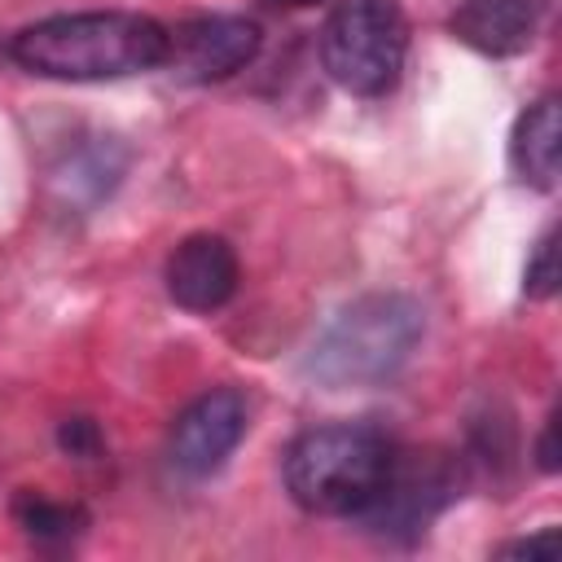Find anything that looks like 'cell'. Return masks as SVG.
Segmentation results:
<instances>
[{
    "label": "cell",
    "instance_id": "1",
    "mask_svg": "<svg viewBox=\"0 0 562 562\" xmlns=\"http://www.w3.org/2000/svg\"><path fill=\"white\" fill-rule=\"evenodd\" d=\"M9 57L22 70L61 83L127 79L140 70H158L167 61V26L123 9L57 13L22 26L9 40Z\"/></svg>",
    "mask_w": 562,
    "mask_h": 562
},
{
    "label": "cell",
    "instance_id": "2",
    "mask_svg": "<svg viewBox=\"0 0 562 562\" xmlns=\"http://www.w3.org/2000/svg\"><path fill=\"white\" fill-rule=\"evenodd\" d=\"M426 334V312L413 294L378 290L360 294L334 312V321L316 334L303 373L325 391H364L386 386Z\"/></svg>",
    "mask_w": 562,
    "mask_h": 562
},
{
    "label": "cell",
    "instance_id": "3",
    "mask_svg": "<svg viewBox=\"0 0 562 562\" xmlns=\"http://www.w3.org/2000/svg\"><path fill=\"white\" fill-rule=\"evenodd\" d=\"M395 443L364 422H329L303 430L285 457H281V479L285 492L299 509L321 514V518H360L391 465H395Z\"/></svg>",
    "mask_w": 562,
    "mask_h": 562
},
{
    "label": "cell",
    "instance_id": "4",
    "mask_svg": "<svg viewBox=\"0 0 562 562\" xmlns=\"http://www.w3.org/2000/svg\"><path fill=\"white\" fill-rule=\"evenodd\" d=\"M408 57L400 0H338L321 26V66L351 97H386Z\"/></svg>",
    "mask_w": 562,
    "mask_h": 562
},
{
    "label": "cell",
    "instance_id": "5",
    "mask_svg": "<svg viewBox=\"0 0 562 562\" xmlns=\"http://www.w3.org/2000/svg\"><path fill=\"white\" fill-rule=\"evenodd\" d=\"M457 465L448 457H422V452H395V465L378 492V501L356 518L364 531L382 540L413 544L426 536V527L448 509L457 496Z\"/></svg>",
    "mask_w": 562,
    "mask_h": 562
},
{
    "label": "cell",
    "instance_id": "6",
    "mask_svg": "<svg viewBox=\"0 0 562 562\" xmlns=\"http://www.w3.org/2000/svg\"><path fill=\"white\" fill-rule=\"evenodd\" d=\"M246 426H250L246 395L237 386H215L180 408L167 435V457L184 479H206L237 452Z\"/></svg>",
    "mask_w": 562,
    "mask_h": 562
},
{
    "label": "cell",
    "instance_id": "7",
    "mask_svg": "<svg viewBox=\"0 0 562 562\" xmlns=\"http://www.w3.org/2000/svg\"><path fill=\"white\" fill-rule=\"evenodd\" d=\"M259 22L237 13H202L167 26V61L189 83H220L259 57Z\"/></svg>",
    "mask_w": 562,
    "mask_h": 562
},
{
    "label": "cell",
    "instance_id": "8",
    "mask_svg": "<svg viewBox=\"0 0 562 562\" xmlns=\"http://www.w3.org/2000/svg\"><path fill=\"white\" fill-rule=\"evenodd\" d=\"M237 255L233 246L220 237V233H193L184 237L171 255H167V268H162V281H167V294L176 307L184 312H220L233 294H237Z\"/></svg>",
    "mask_w": 562,
    "mask_h": 562
},
{
    "label": "cell",
    "instance_id": "9",
    "mask_svg": "<svg viewBox=\"0 0 562 562\" xmlns=\"http://www.w3.org/2000/svg\"><path fill=\"white\" fill-rule=\"evenodd\" d=\"M544 0H461L448 31L483 57H518L540 31Z\"/></svg>",
    "mask_w": 562,
    "mask_h": 562
},
{
    "label": "cell",
    "instance_id": "10",
    "mask_svg": "<svg viewBox=\"0 0 562 562\" xmlns=\"http://www.w3.org/2000/svg\"><path fill=\"white\" fill-rule=\"evenodd\" d=\"M509 162H514L518 180H527L531 189H553L558 184V167H562L558 97H540L518 114L514 136H509Z\"/></svg>",
    "mask_w": 562,
    "mask_h": 562
},
{
    "label": "cell",
    "instance_id": "11",
    "mask_svg": "<svg viewBox=\"0 0 562 562\" xmlns=\"http://www.w3.org/2000/svg\"><path fill=\"white\" fill-rule=\"evenodd\" d=\"M13 514H18V527L31 540H40V544H66V540H75L88 527V514L79 505L48 501L40 492H22L18 505H13Z\"/></svg>",
    "mask_w": 562,
    "mask_h": 562
},
{
    "label": "cell",
    "instance_id": "12",
    "mask_svg": "<svg viewBox=\"0 0 562 562\" xmlns=\"http://www.w3.org/2000/svg\"><path fill=\"white\" fill-rule=\"evenodd\" d=\"M522 294L527 299H553L558 294V246H553V228H544L540 241L531 246V259L522 268Z\"/></svg>",
    "mask_w": 562,
    "mask_h": 562
},
{
    "label": "cell",
    "instance_id": "13",
    "mask_svg": "<svg viewBox=\"0 0 562 562\" xmlns=\"http://www.w3.org/2000/svg\"><path fill=\"white\" fill-rule=\"evenodd\" d=\"M57 443H61L70 457H97V452H101V430H97V422H88V417H70V422H61Z\"/></svg>",
    "mask_w": 562,
    "mask_h": 562
},
{
    "label": "cell",
    "instance_id": "14",
    "mask_svg": "<svg viewBox=\"0 0 562 562\" xmlns=\"http://www.w3.org/2000/svg\"><path fill=\"white\" fill-rule=\"evenodd\" d=\"M496 553H501V558H553V553H558V531L544 527V531H536V536H522V540L501 544Z\"/></svg>",
    "mask_w": 562,
    "mask_h": 562
},
{
    "label": "cell",
    "instance_id": "15",
    "mask_svg": "<svg viewBox=\"0 0 562 562\" xmlns=\"http://www.w3.org/2000/svg\"><path fill=\"white\" fill-rule=\"evenodd\" d=\"M536 465H540L544 474L558 470V417H549L544 430H540V439H536Z\"/></svg>",
    "mask_w": 562,
    "mask_h": 562
},
{
    "label": "cell",
    "instance_id": "16",
    "mask_svg": "<svg viewBox=\"0 0 562 562\" xmlns=\"http://www.w3.org/2000/svg\"><path fill=\"white\" fill-rule=\"evenodd\" d=\"M268 4H281V9H307V4H321V0H268Z\"/></svg>",
    "mask_w": 562,
    "mask_h": 562
}]
</instances>
